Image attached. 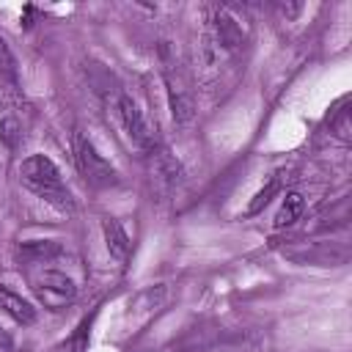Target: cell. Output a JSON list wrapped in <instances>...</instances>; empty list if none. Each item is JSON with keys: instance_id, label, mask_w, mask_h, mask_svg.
<instances>
[{"instance_id": "9c48e42d", "label": "cell", "mask_w": 352, "mask_h": 352, "mask_svg": "<svg viewBox=\"0 0 352 352\" xmlns=\"http://www.w3.org/2000/svg\"><path fill=\"white\" fill-rule=\"evenodd\" d=\"M302 209H305V198L300 192H294V190L286 192L280 206H278V212H275V228H286V226L297 223L302 217Z\"/></svg>"}, {"instance_id": "5b68a950", "label": "cell", "mask_w": 352, "mask_h": 352, "mask_svg": "<svg viewBox=\"0 0 352 352\" xmlns=\"http://www.w3.org/2000/svg\"><path fill=\"white\" fill-rule=\"evenodd\" d=\"M116 116H118V124L124 129V135L143 151H151L157 138H154V129L146 118V113L140 110V104L129 96V94H118L116 96Z\"/></svg>"}, {"instance_id": "30bf717a", "label": "cell", "mask_w": 352, "mask_h": 352, "mask_svg": "<svg viewBox=\"0 0 352 352\" xmlns=\"http://www.w3.org/2000/svg\"><path fill=\"white\" fill-rule=\"evenodd\" d=\"M0 77H3V80H8L11 85H16V82H19V69H16V58H14V52L8 50L6 38H0Z\"/></svg>"}, {"instance_id": "6da1fadb", "label": "cell", "mask_w": 352, "mask_h": 352, "mask_svg": "<svg viewBox=\"0 0 352 352\" xmlns=\"http://www.w3.org/2000/svg\"><path fill=\"white\" fill-rule=\"evenodd\" d=\"M19 182L44 204H50L58 212H72L74 209V198L60 176V168L44 157V154H30L19 162Z\"/></svg>"}, {"instance_id": "52a82bcc", "label": "cell", "mask_w": 352, "mask_h": 352, "mask_svg": "<svg viewBox=\"0 0 352 352\" xmlns=\"http://www.w3.org/2000/svg\"><path fill=\"white\" fill-rule=\"evenodd\" d=\"M0 311L6 316H11L16 324H33L36 322V308L16 292L0 286Z\"/></svg>"}, {"instance_id": "3957f363", "label": "cell", "mask_w": 352, "mask_h": 352, "mask_svg": "<svg viewBox=\"0 0 352 352\" xmlns=\"http://www.w3.org/2000/svg\"><path fill=\"white\" fill-rule=\"evenodd\" d=\"M74 162L80 176L91 184V187H113L118 184V173L110 165V160H104V154H99V148L94 146V140L82 132H74Z\"/></svg>"}, {"instance_id": "7c38bea8", "label": "cell", "mask_w": 352, "mask_h": 352, "mask_svg": "<svg viewBox=\"0 0 352 352\" xmlns=\"http://www.w3.org/2000/svg\"><path fill=\"white\" fill-rule=\"evenodd\" d=\"M0 349H3V352H8V349H11V336H8L3 327H0Z\"/></svg>"}, {"instance_id": "7a4b0ae2", "label": "cell", "mask_w": 352, "mask_h": 352, "mask_svg": "<svg viewBox=\"0 0 352 352\" xmlns=\"http://www.w3.org/2000/svg\"><path fill=\"white\" fill-rule=\"evenodd\" d=\"M248 36V22L245 14L234 6H217L209 16V30H206V47L214 50L217 55L223 52H234L236 47H242Z\"/></svg>"}, {"instance_id": "ba28073f", "label": "cell", "mask_w": 352, "mask_h": 352, "mask_svg": "<svg viewBox=\"0 0 352 352\" xmlns=\"http://www.w3.org/2000/svg\"><path fill=\"white\" fill-rule=\"evenodd\" d=\"M102 231H104V245H107L110 256L118 258V261H124L126 253H129V236H126V231L121 228V223L113 220V217H107V220L102 223Z\"/></svg>"}, {"instance_id": "8fae6325", "label": "cell", "mask_w": 352, "mask_h": 352, "mask_svg": "<svg viewBox=\"0 0 352 352\" xmlns=\"http://www.w3.org/2000/svg\"><path fill=\"white\" fill-rule=\"evenodd\" d=\"M275 190H278V179H270V182H267V187L256 192V201H253V204L248 206V212H258V209H261V206H264V204L270 201V195H272Z\"/></svg>"}, {"instance_id": "8992f818", "label": "cell", "mask_w": 352, "mask_h": 352, "mask_svg": "<svg viewBox=\"0 0 352 352\" xmlns=\"http://www.w3.org/2000/svg\"><path fill=\"white\" fill-rule=\"evenodd\" d=\"M162 60H165V85H168V102H170V113H173V121H187L192 116V91H190V82L182 72V63L176 60L173 52L162 50Z\"/></svg>"}, {"instance_id": "277c9868", "label": "cell", "mask_w": 352, "mask_h": 352, "mask_svg": "<svg viewBox=\"0 0 352 352\" xmlns=\"http://www.w3.org/2000/svg\"><path fill=\"white\" fill-rule=\"evenodd\" d=\"M30 289L36 294V300L47 308V311H60L66 305L74 302L77 297V286L74 280L60 272V270H41L30 278Z\"/></svg>"}]
</instances>
